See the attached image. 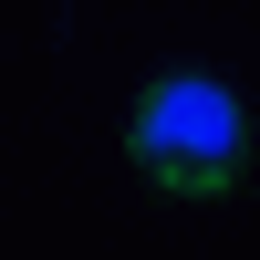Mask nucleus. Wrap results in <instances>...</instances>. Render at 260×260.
<instances>
[{"label": "nucleus", "mask_w": 260, "mask_h": 260, "mask_svg": "<svg viewBox=\"0 0 260 260\" xmlns=\"http://www.w3.org/2000/svg\"><path fill=\"white\" fill-rule=\"evenodd\" d=\"M125 146H136V167H146L156 187L208 198V187H229L240 156H250V104L229 94L219 73H167V83H146Z\"/></svg>", "instance_id": "nucleus-1"}]
</instances>
